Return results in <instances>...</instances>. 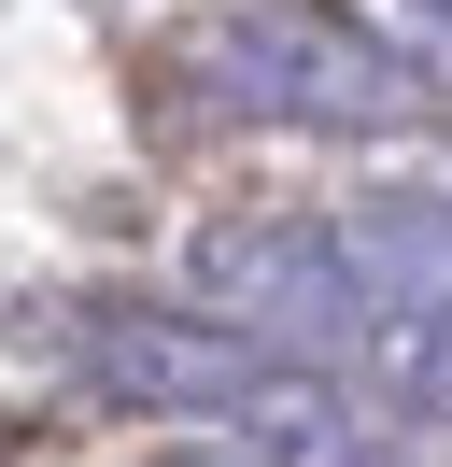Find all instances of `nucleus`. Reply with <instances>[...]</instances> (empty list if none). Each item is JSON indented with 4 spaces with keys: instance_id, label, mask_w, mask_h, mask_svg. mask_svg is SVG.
Here are the masks:
<instances>
[{
    "instance_id": "4",
    "label": "nucleus",
    "mask_w": 452,
    "mask_h": 467,
    "mask_svg": "<svg viewBox=\"0 0 452 467\" xmlns=\"http://www.w3.org/2000/svg\"><path fill=\"white\" fill-rule=\"evenodd\" d=\"M339 241H354V284H367V340L452 312V184H367L339 213Z\"/></svg>"
},
{
    "instance_id": "5",
    "label": "nucleus",
    "mask_w": 452,
    "mask_h": 467,
    "mask_svg": "<svg viewBox=\"0 0 452 467\" xmlns=\"http://www.w3.org/2000/svg\"><path fill=\"white\" fill-rule=\"evenodd\" d=\"M382 397L424 410V425H452V312L438 326H382Z\"/></svg>"
},
{
    "instance_id": "2",
    "label": "nucleus",
    "mask_w": 452,
    "mask_h": 467,
    "mask_svg": "<svg viewBox=\"0 0 452 467\" xmlns=\"http://www.w3.org/2000/svg\"><path fill=\"white\" fill-rule=\"evenodd\" d=\"M43 340L71 354V382L113 397V410H254L282 382V354L241 340L226 312H198V297H56Z\"/></svg>"
},
{
    "instance_id": "3",
    "label": "nucleus",
    "mask_w": 452,
    "mask_h": 467,
    "mask_svg": "<svg viewBox=\"0 0 452 467\" xmlns=\"http://www.w3.org/2000/svg\"><path fill=\"white\" fill-rule=\"evenodd\" d=\"M198 312H226L241 340H269L282 368H339L367 340L354 241L325 213H226V227H198Z\"/></svg>"
},
{
    "instance_id": "7",
    "label": "nucleus",
    "mask_w": 452,
    "mask_h": 467,
    "mask_svg": "<svg viewBox=\"0 0 452 467\" xmlns=\"http://www.w3.org/2000/svg\"><path fill=\"white\" fill-rule=\"evenodd\" d=\"M410 15H424V29H452V0H410Z\"/></svg>"
},
{
    "instance_id": "8",
    "label": "nucleus",
    "mask_w": 452,
    "mask_h": 467,
    "mask_svg": "<svg viewBox=\"0 0 452 467\" xmlns=\"http://www.w3.org/2000/svg\"><path fill=\"white\" fill-rule=\"evenodd\" d=\"M354 467H382V453H354Z\"/></svg>"
},
{
    "instance_id": "1",
    "label": "nucleus",
    "mask_w": 452,
    "mask_h": 467,
    "mask_svg": "<svg viewBox=\"0 0 452 467\" xmlns=\"http://www.w3.org/2000/svg\"><path fill=\"white\" fill-rule=\"evenodd\" d=\"M198 86L254 128H325V142H367V128L424 114V71L382 29L325 15V0H241L226 29H198Z\"/></svg>"
},
{
    "instance_id": "6",
    "label": "nucleus",
    "mask_w": 452,
    "mask_h": 467,
    "mask_svg": "<svg viewBox=\"0 0 452 467\" xmlns=\"http://www.w3.org/2000/svg\"><path fill=\"white\" fill-rule=\"evenodd\" d=\"M141 467H254V453H141Z\"/></svg>"
}]
</instances>
